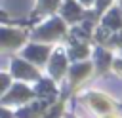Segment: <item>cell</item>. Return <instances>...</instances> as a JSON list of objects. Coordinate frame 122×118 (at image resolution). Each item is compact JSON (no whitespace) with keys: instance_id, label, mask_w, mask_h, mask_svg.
Returning <instances> with one entry per match:
<instances>
[{"instance_id":"cell-1","label":"cell","mask_w":122,"mask_h":118,"mask_svg":"<svg viewBox=\"0 0 122 118\" xmlns=\"http://www.w3.org/2000/svg\"><path fill=\"white\" fill-rule=\"evenodd\" d=\"M13 72H15V74H19V76H32V74H34V72H32L30 69H27V67H25V63H21V61H17V63H15Z\"/></svg>"},{"instance_id":"cell-2","label":"cell","mask_w":122,"mask_h":118,"mask_svg":"<svg viewBox=\"0 0 122 118\" xmlns=\"http://www.w3.org/2000/svg\"><path fill=\"white\" fill-rule=\"evenodd\" d=\"M27 57H30V59H44L46 57V49L44 48H29Z\"/></svg>"},{"instance_id":"cell-3","label":"cell","mask_w":122,"mask_h":118,"mask_svg":"<svg viewBox=\"0 0 122 118\" xmlns=\"http://www.w3.org/2000/svg\"><path fill=\"white\" fill-rule=\"evenodd\" d=\"M118 17H120V13H118V11H112V13L107 17V25H109V27H120L122 21H120Z\"/></svg>"},{"instance_id":"cell-4","label":"cell","mask_w":122,"mask_h":118,"mask_svg":"<svg viewBox=\"0 0 122 118\" xmlns=\"http://www.w3.org/2000/svg\"><path fill=\"white\" fill-rule=\"evenodd\" d=\"M63 65H65V59H63L61 55H55V59H53V67H51L53 74H59V72L63 70Z\"/></svg>"},{"instance_id":"cell-5","label":"cell","mask_w":122,"mask_h":118,"mask_svg":"<svg viewBox=\"0 0 122 118\" xmlns=\"http://www.w3.org/2000/svg\"><path fill=\"white\" fill-rule=\"evenodd\" d=\"M29 97V91L25 89V88H21V86H17L15 89H13V95H11V99H27Z\"/></svg>"},{"instance_id":"cell-6","label":"cell","mask_w":122,"mask_h":118,"mask_svg":"<svg viewBox=\"0 0 122 118\" xmlns=\"http://www.w3.org/2000/svg\"><path fill=\"white\" fill-rule=\"evenodd\" d=\"M2 42H4V44H8V42L17 44V42H19V36H11V32H2Z\"/></svg>"},{"instance_id":"cell-7","label":"cell","mask_w":122,"mask_h":118,"mask_svg":"<svg viewBox=\"0 0 122 118\" xmlns=\"http://www.w3.org/2000/svg\"><path fill=\"white\" fill-rule=\"evenodd\" d=\"M80 15V11H78V8L71 2V6H67V17H78Z\"/></svg>"},{"instance_id":"cell-8","label":"cell","mask_w":122,"mask_h":118,"mask_svg":"<svg viewBox=\"0 0 122 118\" xmlns=\"http://www.w3.org/2000/svg\"><path fill=\"white\" fill-rule=\"evenodd\" d=\"M86 70H88V67H86V65H84V67H78V69L74 67V70H72V76H74V78H78V76H82Z\"/></svg>"},{"instance_id":"cell-9","label":"cell","mask_w":122,"mask_h":118,"mask_svg":"<svg viewBox=\"0 0 122 118\" xmlns=\"http://www.w3.org/2000/svg\"><path fill=\"white\" fill-rule=\"evenodd\" d=\"M72 55H74V57H82V55H86V49H84L82 46H78V48L72 49Z\"/></svg>"},{"instance_id":"cell-10","label":"cell","mask_w":122,"mask_h":118,"mask_svg":"<svg viewBox=\"0 0 122 118\" xmlns=\"http://www.w3.org/2000/svg\"><path fill=\"white\" fill-rule=\"evenodd\" d=\"M99 63H101V67H105V65L109 63V55H107V53H101V55H99Z\"/></svg>"},{"instance_id":"cell-11","label":"cell","mask_w":122,"mask_h":118,"mask_svg":"<svg viewBox=\"0 0 122 118\" xmlns=\"http://www.w3.org/2000/svg\"><path fill=\"white\" fill-rule=\"evenodd\" d=\"M44 2H46V4H48V8H53V6H55V2H57V0H44Z\"/></svg>"},{"instance_id":"cell-12","label":"cell","mask_w":122,"mask_h":118,"mask_svg":"<svg viewBox=\"0 0 122 118\" xmlns=\"http://www.w3.org/2000/svg\"><path fill=\"white\" fill-rule=\"evenodd\" d=\"M107 2H109V0H99V8H103V6L107 4Z\"/></svg>"},{"instance_id":"cell-13","label":"cell","mask_w":122,"mask_h":118,"mask_svg":"<svg viewBox=\"0 0 122 118\" xmlns=\"http://www.w3.org/2000/svg\"><path fill=\"white\" fill-rule=\"evenodd\" d=\"M84 2H86V0H84Z\"/></svg>"}]
</instances>
